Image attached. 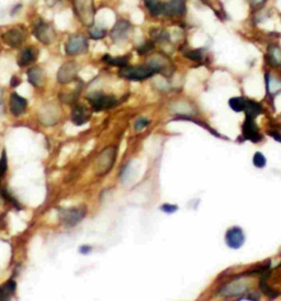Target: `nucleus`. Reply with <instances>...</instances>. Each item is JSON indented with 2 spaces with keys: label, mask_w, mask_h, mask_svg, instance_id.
<instances>
[{
  "label": "nucleus",
  "mask_w": 281,
  "mask_h": 301,
  "mask_svg": "<svg viewBox=\"0 0 281 301\" xmlns=\"http://www.w3.org/2000/svg\"><path fill=\"white\" fill-rule=\"evenodd\" d=\"M160 210H162V211L165 213L171 214V213H175L177 210H178V207H177V206H175V205L164 204L162 207H160Z\"/></svg>",
  "instance_id": "nucleus-30"
},
{
  "label": "nucleus",
  "mask_w": 281,
  "mask_h": 301,
  "mask_svg": "<svg viewBox=\"0 0 281 301\" xmlns=\"http://www.w3.org/2000/svg\"><path fill=\"white\" fill-rule=\"evenodd\" d=\"M85 211L81 209H68L61 211V220L66 226H74L84 219Z\"/></svg>",
  "instance_id": "nucleus-11"
},
{
  "label": "nucleus",
  "mask_w": 281,
  "mask_h": 301,
  "mask_svg": "<svg viewBox=\"0 0 281 301\" xmlns=\"http://www.w3.org/2000/svg\"><path fill=\"white\" fill-rule=\"evenodd\" d=\"M244 111L246 112L247 117H251V118H256L262 113L263 108L262 105L258 104V102L253 101V100H246V105H245V109Z\"/></svg>",
  "instance_id": "nucleus-20"
},
{
  "label": "nucleus",
  "mask_w": 281,
  "mask_h": 301,
  "mask_svg": "<svg viewBox=\"0 0 281 301\" xmlns=\"http://www.w3.org/2000/svg\"><path fill=\"white\" fill-rule=\"evenodd\" d=\"M27 39V31L23 28L16 27L11 30L7 31L2 35V40L7 45L11 48H18L24 43Z\"/></svg>",
  "instance_id": "nucleus-6"
},
{
  "label": "nucleus",
  "mask_w": 281,
  "mask_h": 301,
  "mask_svg": "<svg viewBox=\"0 0 281 301\" xmlns=\"http://www.w3.org/2000/svg\"><path fill=\"white\" fill-rule=\"evenodd\" d=\"M28 77L29 81L34 86V87H41L43 85L44 77H43V72L40 67H32L28 71Z\"/></svg>",
  "instance_id": "nucleus-17"
},
{
  "label": "nucleus",
  "mask_w": 281,
  "mask_h": 301,
  "mask_svg": "<svg viewBox=\"0 0 281 301\" xmlns=\"http://www.w3.org/2000/svg\"><path fill=\"white\" fill-rule=\"evenodd\" d=\"M79 251H80V253H81V254H88V253L90 252V251H92V247L88 246V245L81 246L80 249H79Z\"/></svg>",
  "instance_id": "nucleus-32"
},
{
  "label": "nucleus",
  "mask_w": 281,
  "mask_h": 301,
  "mask_svg": "<svg viewBox=\"0 0 281 301\" xmlns=\"http://www.w3.org/2000/svg\"><path fill=\"white\" fill-rule=\"evenodd\" d=\"M78 67L75 62H67L62 66L59 73H57V80L61 84H68V82L75 79Z\"/></svg>",
  "instance_id": "nucleus-8"
},
{
  "label": "nucleus",
  "mask_w": 281,
  "mask_h": 301,
  "mask_svg": "<svg viewBox=\"0 0 281 301\" xmlns=\"http://www.w3.org/2000/svg\"><path fill=\"white\" fill-rule=\"evenodd\" d=\"M73 5L79 21L87 27L92 26L94 19V0H73Z\"/></svg>",
  "instance_id": "nucleus-2"
},
{
  "label": "nucleus",
  "mask_w": 281,
  "mask_h": 301,
  "mask_svg": "<svg viewBox=\"0 0 281 301\" xmlns=\"http://www.w3.org/2000/svg\"><path fill=\"white\" fill-rule=\"evenodd\" d=\"M87 49H88V41L82 35L72 36L65 45V51L68 55L84 54Z\"/></svg>",
  "instance_id": "nucleus-5"
},
{
  "label": "nucleus",
  "mask_w": 281,
  "mask_h": 301,
  "mask_svg": "<svg viewBox=\"0 0 281 301\" xmlns=\"http://www.w3.org/2000/svg\"><path fill=\"white\" fill-rule=\"evenodd\" d=\"M28 107L27 99L19 96L18 94H12L10 97V111L15 117H20L26 112Z\"/></svg>",
  "instance_id": "nucleus-14"
},
{
  "label": "nucleus",
  "mask_w": 281,
  "mask_h": 301,
  "mask_svg": "<svg viewBox=\"0 0 281 301\" xmlns=\"http://www.w3.org/2000/svg\"><path fill=\"white\" fill-rule=\"evenodd\" d=\"M185 55L192 61H200L203 57V52L202 49H192V51L186 53Z\"/></svg>",
  "instance_id": "nucleus-27"
},
{
  "label": "nucleus",
  "mask_w": 281,
  "mask_h": 301,
  "mask_svg": "<svg viewBox=\"0 0 281 301\" xmlns=\"http://www.w3.org/2000/svg\"><path fill=\"white\" fill-rule=\"evenodd\" d=\"M90 111L84 105H77L72 111V122L76 126H82L90 119Z\"/></svg>",
  "instance_id": "nucleus-13"
},
{
  "label": "nucleus",
  "mask_w": 281,
  "mask_h": 301,
  "mask_svg": "<svg viewBox=\"0 0 281 301\" xmlns=\"http://www.w3.org/2000/svg\"><path fill=\"white\" fill-rule=\"evenodd\" d=\"M38 55H39L38 48H24L23 51L21 52V54H20V56H19L18 64L20 66H22V67H24V66L30 65L36 59H38Z\"/></svg>",
  "instance_id": "nucleus-16"
},
{
  "label": "nucleus",
  "mask_w": 281,
  "mask_h": 301,
  "mask_svg": "<svg viewBox=\"0 0 281 301\" xmlns=\"http://www.w3.org/2000/svg\"><path fill=\"white\" fill-rule=\"evenodd\" d=\"M107 34L106 29H102L100 27H92L89 29V35L90 38L94 40H100L103 39Z\"/></svg>",
  "instance_id": "nucleus-24"
},
{
  "label": "nucleus",
  "mask_w": 281,
  "mask_h": 301,
  "mask_svg": "<svg viewBox=\"0 0 281 301\" xmlns=\"http://www.w3.org/2000/svg\"><path fill=\"white\" fill-rule=\"evenodd\" d=\"M16 283L14 280H9L6 284L0 287V301L9 300L10 297L15 294L16 291Z\"/></svg>",
  "instance_id": "nucleus-18"
},
{
  "label": "nucleus",
  "mask_w": 281,
  "mask_h": 301,
  "mask_svg": "<svg viewBox=\"0 0 281 301\" xmlns=\"http://www.w3.org/2000/svg\"><path fill=\"white\" fill-rule=\"evenodd\" d=\"M33 33H34L36 39H38L40 42H42L47 45L51 44L53 41L55 40V36H56L55 30L52 24L43 22V21H39L38 23H36Z\"/></svg>",
  "instance_id": "nucleus-4"
},
{
  "label": "nucleus",
  "mask_w": 281,
  "mask_h": 301,
  "mask_svg": "<svg viewBox=\"0 0 281 301\" xmlns=\"http://www.w3.org/2000/svg\"><path fill=\"white\" fill-rule=\"evenodd\" d=\"M225 242L226 245L230 249L238 250L239 247H242L244 243H245V234H244L243 230L238 226H234L227 230L225 234Z\"/></svg>",
  "instance_id": "nucleus-7"
},
{
  "label": "nucleus",
  "mask_w": 281,
  "mask_h": 301,
  "mask_svg": "<svg viewBox=\"0 0 281 301\" xmlns=\"http://www.w3.org/2000/svg\"><path fill=\"white\" fill-rule=\"evenodd\" d=\"M103 61L107 62V63L113 66H119V67H123V66L127 65V61H129V57L127 56H121V57H115L112 59L109 55L103 56Z\"/></svg>",
  "instance_id": "nucleus-23"
},
{
  "label": "nucleus",
  "mask_w": 281,
  "mask_h": 301,
  "mask_svg": "<svg viewBox=\"0 0 281 301\" xmlns=\"http://www.w3.org/2000/svg\"><path fill=\"white\" fill-rule=\"evenodd\" d=\"M88 101L94 111H101L106 109L113 108L117 106L118 100L112 96H106L101 93H93L88 95Z\"/></svg>",
  "instance_id": "nucleus-3"
},
{
  "label": "nucleus",
  "mask_w": 281,
  "mask_h": 301,
  "mask_svg": "<svg viewBox=\"0 0 281 301\" xmlns=\"http://www.w3.org/2000/svg\"><path fill=\"white\" fill-rule=\"evenodd\" d=\"M20 84V79L16 77H12V80H11V86L12 87H16Z\"/></svg>",
  "instance_id": "nucleus-33"
},
{
  "label": "nucleus",
  "mask_w": 281,
  "mask_h": 301,
  "mask_svg": "<svg viewBox=\"0 0 281 301\" xmlns=\"http://www.w3.org/2000/svg\"><path fill=\"white\" fill-rule=\"evenodd\" d=\"M253 164L255 165L256 167L263 168V167H265V166H266L267 159H266L265 156H264L263 153H260V152H257V153H256V154L254 155Z\"/></svg>",
  "instance_id": "nucleus-26"
},
{
  "label": "nucleus",
  "mask_w": 281,
  "mask_h": 301,
  "mask_svg": "<svg viewBox=\"0 0 281 301\" xmlns=\"http://www.w3.org/2000/svg\"><path fill=\"white\" fill-rule=\"evenodd\" d=\"M186 12V0H169L164 3V15L183 16Z\"/></svg>",
  "instance_id": "nucleus-15"
},
{
  "label": "nucleus",
  "mask_w": 281,
  "mask_h": 301,
  "mask_svg": "<svg viewBox=\"0 0 281 301\" xmlns=\"http://www.w3.org/2000/svg\"><path fill=\"white\" fill-rule=\"evenodd\" d=\"M114 156H115V150L113 147L107 148L106 151H103V153L99 156L98 163H97V168H98V174H106L108 173L111 167H112V164L114 162Z\"/></svg>",
  "instance_id": "nucleus-9"
},
{
  "label": "nucleus",
  "mask_w": 281,
  "mask_h": 301,
  "mask_svg": "<svg viewBox=\"0 0 281 301\" xmlns=\"http://www.w3.org/2000/svg\"><path fill=\"white\" fill-rule=\"evenodd\" d=\"M243 138L254 143L260 141L258 127L256 125L254 118L246 115L245 122L243 125Z\"/></svg>",
  "instance_id": "nucleus-10"
},
{
  "label": "nucleus",
  "mask_w": 281,
  "mask_h": 301,
  "mask_svg": "<svg viewBox=\"0 0 281 301\" xmlns=\"http://www.w3.org/2000/svg\"><path fill=\"white\" fill-rule=\"evenodd\" d=\"M7 166H8L7 154H6V151H3L1 158H0V177L5 175V173L7 172V168H8Z\"/></svg>",
  "instance_id": "nucleus-29"
},
{
  "label": "nucleus",
  "mask_w": 281,
  "mask_h": 301,
  "mask_svg": "<svg viewBox=\"0 0 281 301\" xmlns=\"http://www.w3.org/2000/svg\"><path fill=\"white\" fill-rule=\"evenodd\" d=\"M158 73V69L152 65L146 66H123L120 69L119 75L122 78L130 80H143L152 77L154 74Z\"/></svg>",
  "instance_id": "nucleus-1"
},
{
  "label": "nucleus",
  "mask_w": 281,
  "mask_h": 301,
  "mask_svg": "<svg viewBox=\"0 0 281 301\" xmlns=\"http://www.w3.org/2000/svg\"><path fill=\"white\" fill-rule=\"evenodd\" d=\"M147 125H148V120H146V119H144V118L139 119V120L135 122V129L142 130L143 127H145Z\"/></svg>",
  "instance_id": "nucleus-31"
},
{
  "label": "nucleus",
  "mask_w": 281,
  "mask_h": 301,
  "mask_svg": "<svg viewBox=\"0 0 281 301\" xmlns=\"http://www.w3.org/2000/svg\"><path fill=\"white\" fill-rule=\"evenodd\" d=\"M153 48H154V43H153L152 41H148V42L140 45V47L138 48V51L140 55H144V54H146V53L151 52Z\"/></svg>",
  "instance_id": "nucleus-28"
},
{
  "label": "nucleus",
  "mask_w": 281,
  "mask_h": 301,
  "mask_svg": "<svg viewBox=\"0 0 281 301\" xmlns=\"http://www.w3.org/2000/svg\"><path fill=\"white\" fill-rule=\"evenodd\" d=\"M151 35L154 38L157 42H166L169 40V34L165 30H159V29H155V30L151 31Z\"/></svg>",
  "instance_id": "nucleus-25"
},
{
  "label": "nucleus",
  "mask_w": 281,
  "mask_h": 301,
  "mask_svg": "<svg viewBox=\"0 0 281 301\" xmlns=\"http://www.w3.org/2000/svg\"><path fill=\"white\" fill-rule=\"evenodd\" d=\"M271 135H272V137H274V138H275V140H276V141H278V142H281V134H279V133H277V134H276V133H272Z\"/></svg>",
  "instance_id": "nucleus-35"
},
{
  "label": "nucleus",
  "mask_w": 281,
  "mask_h": 301,
  "mask_svg": "<svg viewBox=\"0 0 281 301\" xmlns=\"http://www.w3.org/2000/svg\"><path fill=\"white\" fill-rule=\"evenodd\" d=\"M144 3L152 16H157L164 12V3L159 0H144Z\"/></svg>",
  "instance_id": "nucleus-19"
},
{
  "label": "nucleus",
  "mask_w": 281,
  "mask_h": 301,
  "mask_svg": "<svg viewBox=\"0 0 281 301\" xmlns=\"http://www.w3.org/2000/svg\"><path fill=\"white\" fill-rule=\"evenodd\" d=\"M266 0H250V2H251V5H254V6H258V5H263L264 2H265Z\"/></svg>",
  "instance_id": "nucleus-34"
},
{
  "label": "nucleus",
  "mask_w": 281,
  "mask_h": 301,
  "mask_svg": "<svg viewBox=\"0 0 281 301\" xmlns=\"http://www.w3.org/2000/svg\"><path fill=\"white\" fill-rule=\"evenodd\" d=\"M268 62L274 66L281 65V51L279 48L270 47L268 49Z\"/></svg>",
  "instance_id": "nucleus-21"
},
{
  "label": "nucleus",
  "mask_w": 281,
  "mask_h": 301,
  "mask_svg": "<svg viewBox=\"0 0 281 301\" xmlns=\"http://www.w3.org/2000/svg\"><path fill=\"white\" fill-rule=\"evenodd\" d=\"M229 105L231 107V109L234 110L235 112H241V111H244V109H245L246 99L243 97L231 98L229 101Z\"/></svg>",
  "instance_id": "nucleus-22"
},
{
  "label": "nucleus",
  "mask_w": 281,
  "mask_h": 301,
  "mask_svg": "<svg viewBox=\"0 0 281 301\" xmlns=\"http://www.w3.org/2000/svg\"><path fill=\"white\" fill-rule=\"evenodd\" d=\"M131 30L132 27L130 22L125 21V20H120V21L115 23L112 31H111V38L115 42H121V41L129 38Z\"/></svg>",
  "instance_id": "nucleus-12"
}]
</instances>
